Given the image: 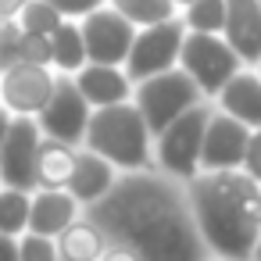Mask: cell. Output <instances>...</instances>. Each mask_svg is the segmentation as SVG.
I'll use <instances>...</instances> for the list:
<instances>
[{
    "label": "cell",
    "mask_w": 261,
    "mask_h": 261,
    "mask_svg": "<svg viewBox=\"0 0 261 261\" xmlns=\"http://www.w3.org/2000/svg\"><path fill=\"white\" fill-rule=\"evenodd\" d=\"M182 22L190 33H222L225 29V0H193L182 8Z\"/></svg>",
    "instance_id": "cell-24"
},
{
    "label": "cell",
    "mask_w": 261,
    "mask_h": 261,
    "mask_svg": "<svg viewBox=\"0 0 261 261\" xmlns=\"http://www.w3.org/2000/svg\"><path fill=\"white\" fill-rule=\"evenodd\" d=\"M83 147L108 158L118 172H150L154 168V133L133 100L115 104V108H97Z\"/></svg>",
    "instance_id": "cell-3"
},
{
    "label": "cell",
    "mask_w": 261,
    "mask_h": 261,
    "mask_svg": "<svg viewBox=\"0 0 261 261\" xmlns=\"http://www.w3.org/2000/svg\"><path fill=\"white\" fill-rule=\"evenodd\" d=\"M215 104L204 100L179 115L161 136H154V168L165 172L175 182H190L200 175V147H204V129L211 118Z\"/></svg>",
    "instance_id": "cell-4"
},
{
    "label": "cell",
    "mask_w": 261,
    "mask_h": 261,
    "mask_svg": "<svg viewBox=\"0 0 261 261\" xmlns=\"http://www.w3.org/2000/svg\"><path fill=\"white\" fill-rule=\"evenodd\" d=\"M72 79H75L79 93L86 97V104L93 111L97 108H115V104H129L133 90H136V83L129 79V72L122 65H97V61H90Z\"/></svg>",
    "instance_id": "cell-15"
},
{
    "label": "cell",
    "mask_w": 261,
    "mask_h": 261,
    "mask_svg": "<svg viewBox=\"0 0 261 261\" xmlns=\"http://www.w3.org/2000/svg\"><path fill=\"white\" fill-rule=\"evenodd\" d=\"M11 122H15V115H11L4 104H0V143L8 140V133H11Z\"/></svg>",
    "instance_id": "cell-34"
},
{
    "label": "cell",
    "mask_w": 261,
    "mask_h": 261,
    "mask_svg": "<svg viewBox=\"0 0 261 261\" xmlns=\"http://www.w3.org/2000/svg\"><path fill=\"white\" fill-rule=\"evenodd\" d=\"M65 22V15L50 4V0H25V8H22V15H18V25L25 29V33H54L58 25Z\"/></svg>",
    "instance_id": "cell-25"
},
{
    "label": "cell",
    "mask_w": 261,
    "mask_h": 261,
    "mask_svg": "<svg viewBox=\"0 0 261 261\" xmlns=\"http://www.w3.org/2000/svg\"><path fill=\"white\" fill-rule=\"evenodd\" d=\"M79 25H83V43H86V58L90 61H97V65H122L125 68L133 40H136L140 29L122 11L104 4L100 11L86 15Z\"/></svg>",
    "instance_id": "cell-11"
},
{
    "label": "cell",
    "mask_w": 261,
    "mask_h": 261,
    "mask_svg": "<svg viewBox=\"0 0 261 261\" xmlns=\"http://www.w3.org/2000/svg\"><path fill=\"white\" fill-rule=\"evenodd\" d=\"M115 11H122L136 29H147V25H161V22H172L179 18V4L175 0H108Z\"/></svg>",
    "instance_id": "cell-22"
},
{
    "label": "cell",
    "mask_w": 261,
    "mask_h": 261,
    "mask_svg": "<svg viewBox=\"0 0 261 261\" xmlns=\"http://www.w3.org/2000/svg\"><path fill=\"white\" fill-rule=\"evenodd\" d=\"M29 211H33V193L25 190H0V232L8 236H22L29 232Z\"/></svg>",
    "instance_id": "cell-23"
},
{
    "label": "cell",
    "mask_w": 261,
    "mask_h": 261,
    "mask_svg": "<svg viewBox=\"0 0 261 261\" xmlns=\"http://www.w3.org/2000/svg\"><path fill=\"white\" fill-rule=\"evenodd\" d=\"M243 172L250 179L261 182V129L250 133V143H247V158H243Z\"/></svg>",
    "instance_id": "cell-30"
},
{
    "label": "cell",
    "mask_w": 261,
    "mask_h": 261,
    "mask_svg": "<svg viewBox=\"0 0 261 261\" xmlns=\"http://www.w3.org/2000/svg\"><path fill=\"white\" fill-rule=\"evenodd\" d=\"M40 143H43L40 122L29 118V115H15L8 140L0 143V175H4V186L36 193V158H40Z\"/></svg>",
    "instance_id": "cell-10"
},
{
    "label": "cell",
    "mask_w": 261,
    "mask_h": 261,
    "mask_svg": "<svg viewBox=\"0 0 261 261\" xmlns=\"http://www.w3.org/2000/svg\"><path fill=\"white\" fill-rule=\"evenodd\" d=\"M204 100L207 97L182 68H168L161 75H150V79L136 83V90H133V104L140 108V115L147 118L154 136H161L179 115H186L190 108H197Z\"/></svg>",
    "instance_id": "cell-5"
},
{
    "label": "cell",
    "mask_w": 261,
    "mask_h": 261,
    "mask_svg": "<svg viewBox=\"0 0 261 261\" xmlns=\"http://www.w3.org/2000/svg\"><path fill=\"white\" fill-rule=\"evenodd\" d=\"M100 261H143V257H140V250H136L133 243L111 240V243H108V250L100 254Z\"/></svg>",
    "instance_id": "cell-31"
},
{
    "label": "cell",
    "mask_w": 261,
    "mask_h": 261,
    "mask_svg": "<svg viewBox=\"0 0 261 261\" xmlns=\"http://www.w3.org/2000/svg\"><path fill=\"white\" fill-rule=\"evenodd\" d=\"M50 4L65 15V18H75V22H83L86 15H93V11H100L108 0H50Z\"/></svg>",
    "instance_id": "cell-29"
},
{
    "label": "cell",
    "mask_w": 261,
    "mask_h": 261,
    "mask_svg": "<svg viewBox=\"0 0 261 261\" xmlns=\"http://www.w3.org/2000/svg\"><path fill=\"white\" fill-rule=\"evenodd\" d=\"M22 25H18V18H4L0 22V75H4L8 68H15L18 61H22Z\"/></svg>",
    "instance_id": "cell-26"
},
{
    "label": "cell",
    "mask_w": 261,
    "mask_h": 261,
    "mask_svg": "<svg viewBox=\"0 0 261 261\" xmlns=\"http://www.w3.org/2000/svg\"><path fill=\"white\" fill-rule=\"evenodd\" d=\"M186 22L182 15L172 18V22H161V25H147L136 33L133 40V50H129V61H125V72L133 83H143L150 75H161L168 68H179V54H182V43H186Z\"/></svg>",
    "instance_id": "cell-7"
},
{
    "label": "cell",
    "mask_w": 261,
    "mask_h": 261,
    "mask_svg": "<svg viewBox=\"0 0 261 261\" xmlns=\"http://www.w3.org/2000/svg\"><path fill=\"white\" fill-rule=\"evenodd\" d=\"M118 168L108 161V158H100L97 150H90V147H79V161H75V175H72V182H68V193L83 204V207H93L97 200H104L108 193H111V186L118 182Z\"/></svg>",
    "instance_id": "cell-16"
},
{
    "label": "cell",
    "mask_w": 261,
    "mask_h": 261,
    "mask_svg": "<svg viewBox=\"0 0 261 261\" xmlns=\"http://www.w3.org/2000/svg\"><path fill=\"white\" fill-rule=\"evenodd\" d=\"M225 43L247 68L261 65V0H225Z\"/></svg>",
    "instance_id": "cell-14"
},
{
    "label": "cell",
    "mask_w": 261,
    "mask_h": 261,
    "mask_svg": "<svg viewBox=\"0 0 261 261\" xmlns=\"http://www.w3.org/2000/svg\"><path fill=\"white\" fill-rule=\"evenodd\" d=\"M50 40H54V72L75 75L83 65H90L86 43H83V25H79L75 18H65V22L50 33Z\"/></svg>",
    "instance_id": "cell-21"
},
{
    "label": "cell",
    "mask_w": 261,
    "mask_h": 261,
    "mask_svg": "<svg viewBox=\"0 0 261 261\" xmlns=\"http://www.w3.org/2000/svg\"><path fill=\"white\" fill-rule=\"evenodd\" d=\"M257 75H261V65H257Z\"/></svg>",
    "instance_id": "cell-39"
},
{
    "label": "cell",
    "mask_w": 261,
    "mask_h": 261,
    "mask_svg": "<svg viewBox=\"0 0 261 261\" xmlns=\"http://www.w3.org/2000/svg\"><path fill=\"white\" fill-rule=\"evenodd\" d=\"M207 261H232V257H215V254H211V257H207Z\"/></svg>",
    "instance_id": "cell-37"
},
{
    "label": "cell",
    "mask_w": 261,
    "mask_h": 261,
    "mask_svg": "<svg viewBox=\"0 0 261 261\" xmlns=\"http://www.w3.org/2000/svg\"><path fill=\"white\" fill-rule=\"evenodd\" d=\"M90 118H93V108H90V104H86V97L79 93L75 79L58 72L54 97H50V104L36 115V122H40L43 136L61 140V143H72V147H83V143H86Z\"/></svg>",
    "instance_id": "cell-9"
},
{
    "label": "cell",
    "mask_w": 261,
    "mask_h": 261,
    "mask_svg": "<svg viewBox=\"0 0 261 261\" xmlns=\"http://www.w3.org/2000/svg\"><path fill=\"white\" fill-rule=\"evenodd\" d=\"M75 161H79V147L43 136L36 158V190H68L75 175Z\"/></svg>",
    "instance_id": "cell-19"
},
{
    "label": "cell",
    "mask_w": 261,
    "mask_h": 261,
    "mask_svg": "<svg viewBox=\"0 0 261 261\" xmlns=\"http://www.w3.org/2000/svg\"><path fill=\"white\" fill-rule=\"evenodd\" d=\"M0 261H22V254H18V236L0 232Z\"/></svg>",
    "instance_id": "cell-32"
},
{
    "label": "cell",
    "mask_w": 261,
    "mask_h": 261,
    "mask_svg": "<svg viewBox=\"0 0 261 261\" xmlns=\"http://www.w3.org/2000/svg\"><path fill=\"white\" fill-rule=\"evenodd\" d=\"M133 247L140 250L143 261H207L211 257V250H207L190 207H182V211L168 215L165 222H158Z\"/></svg>",
    "instance_id": "cell-8"
},
{
    "label": "cell",
    "mask_w": 261,
    "mask_h": 261,
    "mask_svg": "<svg viewBox=\"0 0 261 261\" xmlns=\"http://www.w3.org/2000/svg\"><path fill=\"white\" fill-rule=\"evenodd\" d=\"M186 207V182L168 179L165 172H122L104 200L86 207V215L104 229L108 240L136 243L158 222Z\"/></svg>",
    "instance_id": "cell-2"
},
{
    "label": "cell",
    "mask_w": 261,
    "mask_h": 261,
    "mask_svg": "<svg viewBox=\"0 0 261 261\" xmlns=\"http://www.w3.org/2000/svg\"><path fill=\"white\" fill-rule=\"evenodd\" d=\"M83 211L86 207L68 190H36L33 193V211H29V232L58 240Z\"/></svg>",
    "instance_id": "cell-18"
},
{
    "label": "cell",
    "mask_w": 261,
    "mask_h": 261,
    "mask_svg": "<svg viewBox=\"0 0 261 261\" xmlns=\"http://www.w3.org/2000/svg\"><path fill=\"white\" fill-rule=\"evenodd\" d=\"M211 104L218 111L240 118L250 133L261 129V75H257V68H240Z\"/></svg>",
    "instance_id": "cell-17"
},
{
    "label": "cell",
    "mask_w": 261,
    "mask_h": 261,
    "mask_svg": "<svg viewBox=\"0 0 261 261\" xmlns=\"http://www.w3.org/2000/svg\"><path fill=\"white\" fill-rule=\"evenodd\" d=\"M18 254H22V261H61L58 240L40 236V232H22L18 236Z\"/></svg>",
    "instance_id": "cell-27"
},
{
    "label": "cell",
    "mask_w": 261,
    "mask_h": 261,
    "mask_svg": "<svg viewBox=\"0 0 261 261\" xmlns=\"http://www.w3.org/2000/svg\"><path fill=\"white\" fill-rule=\"evenodd\" d=\"M25 8V0H0V22L4 18H18Z\"/></svg>",
    "instance_id": "cell-33"
},
{
    "label": "cell",
    "mask_w": 261,
    "mask_h": 261,
    "mask_svg": "<svg viewBox=\"0 0 261 261\" xmlns=\"http://www.w3.org/2000/svg\"><path fill=\"white\" fill-rule=\"evenodd\" d=\"M0 190H4V175H0Z\"/></svg>",
    "instance_id": "cell-38"
},
{
    "label": "cell",
    "mask_w": 261,
    "mask_h": 261,
    "mask_svg": "<svg viewBox=\"0 0 261 261\" xmlns=\"http://www.w3.org/2000/svg\"><path fill=\"white\" fill-rule=\"evenodd\" d=\"M61 261H65V257H61Z\"/></svg>",
    "instance_id": "cell-40"
},
{
    "label": "cell",
    "mask_w": 261,
    "mask_h": 261,
    "mask_svg": "<svg viewBox=\"0 0 261 261\" xmlns=\"http://www.w3.org/2000/svg\"><path fill=\"white\" fill-rule=\"evenodd\" d=\"M18 50H22V61L54 68V40L47 33H22V47Z\"/></svg>",
    "instance_id": "cell-28"
},
{
    "label": "cell",
    "mask_w": 261,
    "mask_h": 261,
    "mask_svg": "<svg viewBox=\"0 0 261 261\" xmlns=\"http://www.w3.org/2000/svg\"><path fill=\"white\" fill-rule=\"evenodd\" d=\"M108 236H104V229L83 211L61 236H58V250H61V257L65 261H100V254L108 250Z\"/></svg>",
    "instance_id": "cell-20"
},
{
    "label": "cell",
    "mask_w": 261,
    "mask_h": 261,
    "mask_svg": "<svg viewBox=\"0 0 261 261\" xmlns=\"http://www.w3.org/2000/svg\"><path fill=\"white\" fill-rule=\"evenodd\" d=\"M186 207L215 257L250 261L261 236V182L243 168L200 172L186 182Z\"/></svg>",
    "instance_id": "cell-1"
},
{
    "label": "cell",
    "mask_w": 261,
    "mask_h": 261,
    "mask_svg": "<svg viewBox=\"0 0 261 261\" xmlns=\"http://www.w3.org/2000/svg\"><path fill=\"white\" fill-rule=\"evenodd\" d=\"M54 86H58V72L54 68L18 61L15 68H8L4 75H0V104H4L11 115L36 118L50 104Z\"/></svg>",
    "instance_id": "cell-12"
},
{
    "label": "cell",
    "mask_w": 261,
    "mask_h": 261,
    "mask_svg": "<svg viewBox=\"0 0 261 261\" xmlns=\"http://www.w3.org/2000/svg\"><path fill=\"white\" fill-rule=\"evenodd\" d=\"M179 68L200 86V93L207 100H215L225 90V83L240 68H247V65L236 58V50L225 43L222 33H186V43H182V54H179Z\"/></svg>",
    "instance_id": "cell-6"
},
{
    "label": "cell",
    "mask_w": 261,
    "mask_h": 261,
    "mask_svg": "<svg viewBox=\"0 0 261 261\" xmlns=\"http://www.w3.org/2000/svg\"><path fill=\"white\" fill-rule=\"evenodd\" d=\"M250 261H261V236H257V243H254V254H250Z\"/></svg>",
    "instance_id": "cell-35"
},
{
    "label": "cell",
    "mask_w": 261,
    "mask_h": 261,
    "mask_svg": "<svg viewBox=\"0 0 261 261\" xmlns=\"http://www.w3.org/2000/svg\"><path fill=\"white\" fill-rule=\"evenodd\" d=\"M175 4H179V8H190V4H193V0H175Z\"/></svg>",
    "instance_id": "cell-36"
},
{
    "label": "cell",
    "mask_w": 261,
    "mask_h": 261,
    "mask_svg": "<svg viewBox=\"0 0 261 261\" xmlns=\"http://www.w3.org/2000/svg\"><path fill=\"white\" fill-rule=\"evenodd\" d=\"M247 143H250V129L225 115V111H211L207 129H204V147H200V172H232L243 168L247 158Z\"/></svg>",
    "instance_id": "cell-13"
}]
</instances>
